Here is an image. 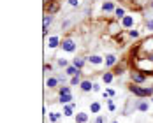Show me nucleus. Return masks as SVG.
<instances>
[{"label": "nucleus", "instance_id": "obj_30", "mask_svg": "<svg viewBox=\"0 0 153 123\" xmlns=\"http://www.w3.org/2000/svg\"><path fill=\"white\" fill-rule=\"evenodd\" d=\"M56 79H58L60 83H63V81H65V76H62V74H60V76H56Z\"/></svg>", "mask_w": 153, "mask_h": 123}, {"label": "nucleus", "instance_id": "obj_2", "mask_svg": "<svg viewBox=\"0 0 153 123\" xmlns=\"http://www.w3.org/2000/svg\"><path fill=\"white\" fill-rule=\"evenodd\" d=\"M60 46H62V49H63V51H69V53L76 51V44H74V41H70V39H63Z\"/></svg>", "mask_w": 153, "mask_h": 123}, {"label": "nucleus", "instance_id": "obj_28", "mask_svg": "<svg viewBox=\"0 0 153 123\" xmlns=\"http://www.w3.org/2000/svg\"><path fill=\"white\" fill-rule=\"evenodd\" d=\"M129 35H130V37H139V32H137V30H130Z\"/></svg>", "mask_w": 153, "mask_h": 123}, {"label": "nucleus", "instance_id": "obj_15", "mask_svg": "<svg viewBox=\"0 0 153 123\" xmlns=\"http://www.w3.org/2000/svg\"><path fill=\"white\" fill-rule=\"evenodd\" d=\"M58 9H60V5H58L56 2H53V4H51V5L48 7V12H49V16H51V14H55V12H56Z\"/></svg>", "mask_w": 153, "mask_h": 123}, {"label": "nucleus", "instance_id": "obj_9", "mask_svg": "<svg viewBox=\"0 0 153 123\" xmlns=\"http://www.w3.org/2000/svg\"><path fill=\"white\" fill-rule=\"evenodd\" d=\"M79 86H81V90H83V92H92V90H93V85H92L90 81H81V85H79Z\"/></svg>", "mask_w": 153, "mask_h": 123}, {"label": "nucleus", "instance_id": "obj_29", "mask_svg": "<svg viewBox=\"0 0 153 123\" xmlns=\"http://www.w3.org/2000/svg\"><path fill=\"white\" fill-rule=\"evenodd\" d=\"M111 95H115V92H113V90H107V92H104V97H111Z\"/></svg>", "mask_w": 153, "mask_h": 123}, {"label": "nucleus", "instance_id": "obj_26", "mask_svg": "<svg viewBox=\"0 0 153 123\" xmlns=\"http://www.w3.org/2000/svg\"><path fill=\"white\" fill-rule=\"evenodd\" d=\"M58 65H60V67H67L69 63H67V60H65V58H58Z\"/></svg>", "mask_w": 153, "mask_h": 123}, {"label": "nucleus", "instance_id": "obj_24", "mask_svg": "<svg viewBox=\"0 0 153 123\" xmlns=\"http://www.w3.org/2000/svg\"><path fill=\"white\" fill-rule=\"evenodd\" d=\"M79 76H81V74H79ZM79 76H74V77L70 79V85H72V86H76V85H81V79H79Z\"/></svg>", "mask_w": 153, "mask_h": 123}, {"label": "nucleus", "instance_id": "obj_22", "mask_svg": "<svg viewBox=\"0 0 153 123\" xmlns=\"http://www.w3.org/2000/svg\"><path fill=\"white\" fill-rule=\"evenodd\" d=\"M60 95H70V86H62L60 88Z\"/></svg>", "mask_w": 153, "mask_h": 123}, {"label": "nucleus", "instance_id": "obj_23", "mask_svg": "<svg viewBox=\"0 0 153 123\" xmlns=\"http://www.w3.org/2000/svg\"><path fill=\"white\" fill-rule=\"evenodd\" d=\"M63 116H72V106H65L63 107Z\"/></svg>", "mask_w": 153, "mask_h": 123}, {"label": "nucleus", "instance_id": "obj_18", "mask_svg": "<svg viewBox=\"0 0 153 123\" xmlns=\"http://www.w3.org/2000/svg\"><path fill=\"white\" fill-rule=\"evenodd\" d=\"M51 21H53V18H51V16H46V18H44V30H42L44 33H48V25H49Z\"/></svg>", "mask_w": 153, "mask_h": 123}, {"label": "nucleus", "instance_id": "obj_12", "mask_svg": "<svg viewBox=\"0 0 153 123\" xmlns=\"http://www.w3.org/2000/svg\"><path fill=\"white\" fill-rule=\"evenodd\" d=\"M58 83H60V81H58L56 77H49V79L46 81V86H48V88H56Z\"/></svg>", "mask_w": 153, "mask_h": 123}, {"label": "nucleus", "instance_id": "obj_6", "mask_svg": "<svg viewBox=\"0 0 153 123\" xmlns=\"http://www.w3.org/2000/svg\"><path fill=\"white\" fill-rule=\"evenodd\" d=\"M122 25H123L125 28H130V26L134 25V18H132V16H125V18L122 19Z\"/></svg>", "mask_w": 153, "mask_h": 123}, {"label": "nucleus", "instance_id": "obj_11", "mask_svg": "<svg viewBox=\"0 0 153 123\" xmlns=\"http://www.w3.org/2000/svg\"><path fill=\"white\" fill-rule=\"evenodd\" d=\"M85 62H86L85 58H74V62H72V63H74V67H78V69L81 70V69L85 67Z\"/></svg>", "mask_w": 153, "mask_h": 123}, {"label": "nucleus", "instance_id": "obj_33", "mask_svg": "<svg viewBox=\"0 0 153 123\" xmlns=\"http://www.w3.org/2000/svg\"><path fill=\"white\" fill-rule=\"evenodd\" d=\"M69 4H70V5H78V4H79V0H69Z\"/></svg>", "mask_w": 153, "mask_h": 123}, {"label": "nucleus", "instance_id": "obj_13", "mask_svg": "<svg viewBox=\"0 0 153 123\" xmlns=\"http://www.w3.org/2000/svg\"><path fill=\"white\" fill-rule=\"evenodd\" d=\"M86 120H88V114H85V113H78L76 114V122L78 123H86Z\"/></svg>", "mask_w": 153, "mask_h": 123}, {"label": "nucleus", "instance_id": "obj_34", "mask_svg": "<svg viewBox=\"0 0 153 123\" xmlns=\"http://www.w3.org/2000/svg\"><path fill=\"white\" fill-rule=\"evenodd\" d=\"M95 123H104V118H102V116H99V118L95 120Z\"/></svg>", "mask_w": 153, "mask_h": 123}, {"label": "nucleus", "instance_id": "obj_35", "mask_svg": "<svg viewBox=\"0 0 153 123\" xmlns=\"http://www.w3.org/2000/svg\"><path fill=\"white\" fill-rule=\"evenodd\" d=\"M150 7H153V0H152V2H150Z\"/></svg>", "mask_w": 153, "mask_h": 123}, {"label": "nucleus", "instance_id": "obj_37", "mask_svg": "<svg viewBox=\"0 0 153 123\" xmlns=\"http://www.w3.org/2000/svg\"><path fill=\"white\" fill-rule=\"evenodd\" d=\"M152 102H153V97H152Z\"/></svg>", "mask_w": 153, "mask_h": 123}, {"label": "nucleus", "instance_id": "obj_20", "mask_svg": "<svg viewBox=\"0 0 153 123\" xmlns=\"http://www.w3.org/2000/svg\"><path fill=\"white\" fill-rule=\"evenodd\" d=\"M90 109H92V113H99L100 111V104L99 102H92L90 104Z\"/></svg>", "mask_w": 153, "mask_h": 123}, {"label": "nucleus", "instance_id": "obj_25", "mask_svg": "<svg viewBox=\"0 0 153 123\" xmlns=\"http://www.w3.org/2000/svg\"><path fill=\"white\" fill-rule=\"evenodd\" d=\"M58 118H60V113H51V114H49V120H51L53 123L58 122Z\"/></svg>", "mask_w": 153, "mask_h": 123}, {"label": "nucleus", "instance_id": "obj_3", "mask_svg": "<svg viewBox=\"0 0 153 123\" xmlns=\"http://www.w3.org/2000/svg\"><path fill=\"white\" fill-rule=\"evenodd\" d=\"M134 109H137V111H141V113H146V111L150 109V104H148V100H139V102L134 104Z\"/></svg>", "mask_w": 153, "mask_h": 123}, {"label": "nucleus", "instance_id": "obj_32", "mask_svg": "<svg viewBox=\"0 0 153 123\" xmlns=\"http://www.w3.org/2000/svg\"><path fill=\"white\" fill-rule=\"evenodd\" d=\"M99 90H100V86L97 83H93V92H99Z\"/></svg>", "mask_w": 153, "mask_h": 123}, {"label": "nucleus", "instance_id": "obj_27", "mask_svg": "<svg viewBox=\"0 0 153 123\" xmlns=\"http://www.w3.org/2000/svg\"><path fill=\"white\" fill-rule=\"evenodd\" d=\"M146 28L153 32V19H148V21H146Z\"/></svg>", "mask_w": 153, "mask_h": 123}, {"label": "nucleus", "instance_id": "obj_19", "mask_svg": "<svg viewBox=\"0 0 153 123\" xmlns=\"http://www.w3.org/2000/svg\"><path fill=\"white\" fill-rule=\"evenodd\" d=\"M72 100V95H60V102L62 104H69Z\"/></svg>", "mask_w": 153, "mask_h": 123}, {"label": "nucleus", "instance_id": "obj_31", "mask_svg": "<svg viewBox=\"0 0 153 123\" xmlns=\"http://www.w3.org/2000/svg\"><path fill=\"white\" fill-rule=\"evenodd\" d=\"M107 107H109V111H115V104L109 100V104H107Z\"/></svg>", "mask_w": 153, "mask_h": 123}, {"label": "nucleus", "instance_id": "obj_36", "mask_svg": "<svg viewBox=\"0 0 153 123\" xmlns=\"http://www.w3.org/2000/svg\"><path fill=\"white\" fill-rule=\"evenodd\" d=\"M113 123H118V122H113Z\"/></svg>", "mask_w": 153, "mask_h": 123}, {"label": "nucleus", "instance_id": "obj_1", "mask_svg": "<svg viewBox=\"0 0 153 123\" xmlns=\"http://www.w3.org/2000/svg\"><path fill=\"white\" fill-rule=\"evenodd\" d=\"M129 90H130V93H134L136 97H141V99H144V97H152L153 95V88H141V86H129Z\"/></svg>", "mask_w": 153, "mask_h": 123}, {"label": "nucleus", "instance_id": "obj_5", "mask_svg": "<svg viewBox=\"0 0 153 123\" xmlns=\"http://www.w3.org/2000/svg\"><path fill=\"white\" fill-rule=\"evenodd\" d=\"M65 72H67V76H72V77H74V76H79V74H81V70H79L78 67H74V65L67 67V70H65Z\"/></svg>", "mask_w": 153, "mask_h": 123}, {"label": "nucleus", "instance_id": "obj_21", "mask_svg": "<svg viewBox=\"0 0 153 123\" xmlns=\"http://www.w3.org/2000/svg\"><path fill=\"white\" fill-rule=\"evenodd\" d=\"M123 72H125V67H123V65H118V67H115V72H113V74H116V76H122Z\"/></svg>", "mask_w": 153, "mask_h": 123}, {"label": "nucleus", "instance_id": "obj_16", "mask_svg": "<svg viewBox=\"0 0 153 123\" xmlns=\"http://www.w3.org/2000/svg\"><path fill=\"white\" fill-rule=\"evenodd\" d=\"M102 81H104V83H111V81H113V72H104Z\"/></svg>", "mask_w": 153, "mask_h": 123}, {"label": "nucleus", "instance_id": "obj_7", "mask_svg": "<svg viewBox=\"0 0 153 123\" xmlns=\"http://www.w3.org/2000/svg\"><path fill=\"white\" fill-rule=\"evenodd\" d=\"M102 11L104 12H111V11H116V9H115V4L113 2H104L102 4Z\"/></svg>", "mask_w": 153, "mask_h": 123}, {"label": "nucleus", "instance_id": "obj_8", "mask_svg": "<svg viewBox=\"0 0 153 123\" xmlns=\"http://www.w3.org/2000/svg\"><path fill=\"white\" fill-rule=\"evenodd\" d=\"M58 44H62V42H60V39H58L56 35H53V37H49V41H48V46H49V48H56Z\"/></svg>", "mask_w": 153, "mask_h": 123}, {"label": "nucleus", "instance_id": "obj_17", "mask_svg": "<svg viewBox=\"0 0 153 123\" xmlns=\"http://www.w3.org/2000/svg\"><path fill=\"white\" fill-rule=\"evenodd\" d=\"M115 14H116V18H118V19H120V18H125V9H122V7H116Z\"/></svg>", "mask_w": 153, "mask_h": 123}, {"label": "nucleus", "instance_id": "obj_4", "mask_svg": "<svg viewBox=\"0 0 153 123\" xmlns=\"http://www.w3.org/2000/svg\"><path fill=\"white\" fill-rule=\"evenodd\" d=\"M116 60H118V58H116V55H113V53H111V55H106L104 63H106V67H113V65L116 63Z\"/></svg>", "mask_w": 153, "mask_h": 123}, {"label": "nucleus", "instance_id": "obj_14", "mask_svg": "<svg viewBox=\"0 0 153 123\" xmlns=\"http://www.w3.org/2000/svg\"><path fill=\"white\" fill-rule=\"evenodd\" d=\"M88 60H90L92 63H95V65H100V63L104 62V60H102V56H99V55H93V56H90Z\"/></svg>", "mask_w": 153, "mask_h": 123}, {"label": "nucleus", "instance_id": "obj_10", "mask_svg": "<svg viewBox=\"0 0 153 123\" xmlns=\"http://www.w3.org/2000/svg\"><path fill=\"white\" fill-rule=\"evenodd\" d=\"M144 79H146V76H144V74H137V72H134V74H132V81H134V83H143Z\"/></svg>", "mask_w": 153, "mask_h": 123}]
</instances>
